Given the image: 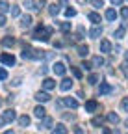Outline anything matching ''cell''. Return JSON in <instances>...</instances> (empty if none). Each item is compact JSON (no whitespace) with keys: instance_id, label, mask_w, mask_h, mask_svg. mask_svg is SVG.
<instances>
[{"instance_id":"obj_1","label":"cell","mask_w":128,"mask_h":134,"mask_svg":"<svg viewBox=\"0 0 128 134\" xmlns=\"http://www.w3.org/2000/svg\"><path fill=\"white\" fill-rule=\"evenodd\" d=\"M50 36H52V28H48V26H39L34 34V37L39 39V41H48Z\"/></svg>"},{"instance_id":"obj_2","label":"cell","mask_w":128,"mask_h":134,"mask_svg":"<svg viewBox=\"0 0 128 134\" xmlns=\"http://www.w3.org/2000/svg\"><path fill=\"white\" fill-rule=\"evenodd\" d=\"M52 69H54V73H56V75L63 76V75H65V71H67V67H65V63H61V62H56Z\"/></svg>"},{"instance_id":"obj_3","label":"cell","mask_w":128,"mask_h":134,"mask_svg":"<svg viewBox=\"0 0 128 134\" xmlns=\"http://www.w3.org/2000/svg\"><path fill=\"white\" fill-rule=\"evenodd\" d=\"M0 62L11 67V65H15V56L13 54H0Z\"/></svg>"},{"instance_id":"obj_4","label":"cell","mask_w":128,"mask_h":134,"mask_svg":"<svg viewBox=\"0 0 128 134\" xmlns=\"http://www.w3.org/2000/svg\"><path fill=\"white\" fill-rule=\"evenodd\" d=\"M46 56V50H39V48H32V58L30 60H43Z\"/></svg>"},{"instance_id":"obj_5","label":"cell","mask_w":128,"mask_h":134,"mask_svg":"<svg viewBox=\"0 0 128 134\" xmlns=\"http://www.w3.org/2000/svg\"><path fill=\"white\" fill-rule=\"evenodd\" d=\"M13 119H17V112H15L13 108L6 110V112H4V121H6V123H9V121H13Z\"/></svg>"},{"instance_id":"obj_6","label":"cell","mask_w":128,"mask_h":134,"mask_svg":"<svg viewBox=\"0 0 128 134\" xmlns=\"http://www.w3.org/2000/svg\"><path fill=\"white\" fill-rule=\"evenodd\" d=\"M71 88H72V80H71V78H63L61 84H59V90H61V91H69Z\"/></svg>"},{"instance_id":"obj_7","label":"cell","mask_w":128,"mask_h":134,"mask_svg":"<svg viewBox=\"0 0 128 134\" xmlns=\"http://www.w3.org/2000/svg\"><path fill=\"white\" fill-rule=\"evenodd\" d=\"M32 15H24V17H21V28H30L32 26Z\"/></svg>"},{"instance_id":"obj_8","label":"cell","mask_w":128,"mask_h":134,"mask_svg":"<svg viewBox=\"0 0 128 134\" xmlns=\"http://www.w3.org/2000/svg\"><path fill=\"white\" fill-rule=\"evenodd\" d=\"M35 99L39 100V103H46V100H50V95L46 91H37L35 93Z\"/></svg>"},{"instance_id":"obj_9","label":"cell","mask_w":128,"mask_h":134,"mask_svg":"<svg viewBox=\"0 0 128 134\" xmlns=\"http://www.w3.org/2000/svg\"><path fill=\"white\" fill-rule=\"evenodd\" d=\"M52 134H67V127L63 123H58L54 129H52Z\"/></svg>"},{"instance_id":"obj_10","label":"cell","mask_w":128,"mask_h":134,"mask_svg":"<svg viewBox=\"0 0 128 134\" xmlns=\"http://www.w3.org/2000/svg\"><path fill=\"white\" fill-rule=\"evenodd\" d=\"M34 115H35V117H39V119H43V117H46V110H45L43 106H35Z\"/></svg>"},{"instance_id":"obj_11","label":"cell","mask_w":128,"mask_h":134,"mask_svg":"<svg viewBox=\"0 0 128 134\" xmlns=\"http://www.w3.org/2000/svg\"><path fill=\"white\" fill-rule=\"evenodd\" d=\"M43 88H45V90H54V88H56V82H54L52 78H45V80H43Z\"/></svg>"},{"instance_id":"obj_12","label":"cell","mask_w":128,"mask_h":134,"mask_svg":"<svg viewBox=\"0 0 128 134\" xmlns=\"http://www.w3.org/2000/svg\"><path fill=\"white\" fill-rule=\"evenodd\" d=\"M52 117H43V123H39V129H50L52 127Z\"/></svg>"},{"instance_id":"obj_13","label":"cell","mask_w":128,"mask_h":134,"mask_svg":"<svg viewBox=\"0 0 128 134\" xmlns=\"http://www.w3.org/2000/svg\"><path fill=\"white\" fill-rule=\"evenodd\" d=\"M97 108H99V103H97V100H87V103H86V110H87V112H95Z\"/></svg>"},{"instance_id":"obj_14","label":"cell","mask_w":128,"mask_h":134,"mask_svg":"<svg viewBox=\"0 0 128 134\" xmlns=\"http://www.w3.org/2000/svg\"><path fill=\"white\" fill-rule=\"evenodd\" d=\"M100 34H102V26H93V28L89 30V36H91V37H99Z\"/></svg>"},{"instance_id":"obj_15","label":"cell","mask_w":128,"mask_h":134,"mask_svg":"<svg viewBox=\"0 0 128 134\" xmlns=\"http://www.w3.org/2000/svg\"><path fill=\"white\" fill-rule=\"evenodd\" d=\"M99 91L102 93V95H106V93H109L111 91V86L108 82H100V88H99Z\"/></svg>"},{"instance_id":"obj_16","label":"cell","mask_w":128,"mask_h":134,"mask_svg":"<svg viewBox=\"0 0 128 134\" xmlns=\"http://www.w3.org/2000/svg\"><path fill=\"white\" fill-rule=\"evenodd\" d=\"M61 103H63V104H67L69 108H76V106H78V103H76V99H71V97H67V99H63Z\"/></svg>"},{"instance_id":"obj_17","label":"cell","mask_w":128,"mask_h":134,"mask_svg":"<svg viewBox=\"0 0 128 134\" xmlns=\"http://www.w3.org/2000/svg\"><path fill=\"white\" fill-rule=\"evenodd\" d=\"M24 8H26V9H30V11L39 9V8H37V4L34 2V0H24Z\"/></svg>"},{"instance_id":"obj_18","label":"cell","mask_w":128,"mask_h":134,"mask_svg":"<svg viewBox=\"0 0 128 134\" xmlns=\"http://www.w3.org/2000/svg\"><path fill=\"white\" fill-rule=\"evenodd\" d=\"M100 50H102V52H109V50H111V43L108 39H102L100 41Z\"/></svg>"},{"instance_id":"obj_19","label":"cell","mask_w":128,"mask_h":134,"mask_svg":"<svg viewBox=\"0 0 128 134\" xmlns=\"http://www.w3.org/2000/svg\"><path fill=\"white\" fill-rule=\"evenodd\" d=\"M76 52H78V56H87L89 47H87V45H80V47L76 48Z\"/></svg>"},{"instance_id":"obj_20","label":"cell","mask_w":128,"mask_h":134,"mask_svg":"<svg viewBox=\"0 0 128 134\" xmlns=\"http://www.w3.org/2000/svg\"><path fill=\"white\" fill-rule=\"evenodd\" d=\"M87 19H89L91 23L97 24V23H100V15H99V13H95V11H91V13L87 15Z\"/></svg>"},{"instance_id":"obj_21","label":"cell","mask_w":128,"mask_h":134,"mask_svg":"<svg viewBox=\"0 0 128 134\" xmlns=\"http://www.w3.org/2000/svg\"><path fill=\"white\" fill-rule=\"evenodd\" d=\"M108 121L113 123V125H117V123H119V115H117L115 112H109V114H108Z\"/></svg>"},{"instance_id":"obj_22","label":"cell","mask_w":128,"mask_h":134,"mask_svg":"<svg viewBox=\"0 0 128 134\" xmlns=\"http://www.w3.org/2000/svg\"><path fill=\"white\" fill-rule=\"evenodd\" d=\"M48 13H50L52 17H56V15L59 13V6H58V4H50V6H48Z\"/></svg>"},{"instance_id":"obj_23","label":"cell","mask_w":128,"mask_h":134,"mask_svg":"<svg viewBox=\"0 0 128 134\" xmlns=\"http://www.w3.org/2000/svg\"><path fill=\"white\" fill-rule=\"evenodd\" d=\"M124 30H126V23H123V26H121L119 30H115V34H113V36H115L117 39H121V37L124 36Z\"/></svg>"},{"instance_id":"obj_24","label":"cell","mask_w":128,"mask_h":134,"mask_svg":"<svg viewBox=\"0 0 128 134\" xmlns=\"http://www.w3.org/2000/svg\"><path fill=\"white\" fill-rule=\"evenodd\" d=\"M30 121H32V119H30L28 115H21V117H19V125H21V127H28Z\"/></svg>"},{"instance_id":"obj_25","label":"cell","mask_w":128,"mask_h":134,"mask_svg":"<svg viewBox=\"0 0 128 134\" xmlns=\"http://www.w3.org/2000/svg\"><path fill=\"white\" fill-rule=\"evenodd\" d=\"M106 19H108V21H115V19H117V13H115V9H111V8H109V9L106 11Z\"/></svg>"},{"instance_id":"obj_26","label":"cell","mask_w":128,"mask_h":134,"mask_svg":"<svg viewBox=\"0 0 128 134\" xmlns=\"http://www.w3.org/2000/svg\"><path fill=\"white\" fill-rule=\"evenodd\" d=\"M6 11H9V4L6 2V0H0V13H6Z\"/></svg>"},{"instance_id":"obj_27","label":"cell","mask_w":128,"mask_h":134,"mask_svg":"<svg viewBox=\"0 0 128 134\" xmlns=\"http://www.w3.org/2000/svg\"><path fill=\"white\" fill-rule=\"evenodd\" d=\"M2 45H4V47H13V45H15V39L8 36V37H4V39H2Z\"/></svg>"},{"instance_id":"obj_28","label":"cell","mask_w":128,"mask_h":134,"mask_svg":"<svg viewBox=\"0 0 128 134\" xmlns=\"http://www.w3.org/2000/svg\"><path fill=\"white\" fill-rule=\"evenodd\" d=\"M93 65H95V67L104 65V58H102V56H95V58H93Z\"/></svg>"},{"instance_id":"obj_29","label":"cell","mask_w":128,"mask_h":134,"mask_svg":"<svg viewBox=\"0 0 128 134\" xmlns=\"http://www.w3.org/2000/svg\"><path fill=\"white\" fill-rule=\"evenodd\" d=\"M22 58H24V60H30V58H32V48H30V47H24V50H22Z\"/></svg>"},{"instance_id":"obj_30","label":"cell","mask_w":128,"mask_h":134,"mask_svg":"<svg viewBox=\"0 0 128 134\" xmlns=\"http://www.w3.org/2000/svg\"><path fill=\"white\" fill-rule=\"evenodd\" d=\"M9 11H11V15H13V17H19V15H21V8H19V6H11V8H9Z\"/></svg>"},{"instance_id":"obj_31","label":"cell","mask_w":128,"mask_h":134,"mask_svg":"<svg viewBox=\"0 0 128 134\" xmlns=\"http://www.w3.org/2000/svg\"><path fill=\"white\" fill-rule=\"evenodd\" d=\"M99 80H100V76H99V75H89V78H87V82H89V84H97Z\"/></svg>"},{"instance_id":"obj_32","label":"cell","mask_w":128,"mask_h":134,"mask_svg":"<svg viewBox=\"0 0 128 134\" xmlns=\"http://www.w3.org/2000/svg\"><path fill=\"white\" fill-rule=\"evenodd\" d=\"M71 71H72V75H74V78H82V71L78 69V67H71Z\"/></svg>"},{"instance_id":"obj_33","label":"cell","mask_w":128,"mask_h":134,"mask_svg":"<svg viewBox=\"0 0 128 134\" xmlns=\"http://www.w3.org/2000/svg\"><path fill=\"white\" fill-rule=\"evenodd\" d=\"M65 15H67V17H74V15H76V9H72V8H67V9H65Z\"/></svg>"},{"instance_id":"obj_34","label":"cell","mask_w":128,"mask_h":134,"mask_svg":"<svg viewBox=\"0 0 128 134\" xmlns=\"http://www.w3.org/2000/svg\"><path fill=\"white\" fill-rule=\"evenodd\" d=\"M59 26H61V30H63V32H69V30H71V23H61Z\"/></svg>"},{"instance_id":"obj_35","label":"cell","mask_w":128,"mask_h":134,"mask_svg":"<svg viewBox=\"0 0 128 134\" xmlns=\"http://www.w3.org/2000/svg\"><path fill=\"white\" fill-rule=\"evenodd\" d=\"M95 127H99V125H102V117H93V121H91Z\"/></svg>"},{"instance_id":"obj_36","label":"cell","mask_w":128,"mask_h":134,"mask_svg":"<svg viewBox=\"0 0 128 134\" xmlns=\"http://www.w3.org/2000/svg\"><path fill=\"white\" fill-rule=\"evenodd\" d=\"M121 106H123L124 112H128V99H123V100H121Z\"/></svg>"},{"instance_id":"obj_37","label":"cell","mask_w":128,"mask_h":134,"mask_svg":"<svg viewBox=\"0 0 128 134\" xmlns=\"http://www.w3.org/2000/svg\"><path fill=\"white\" fill-rule=\"evenodd\" d=\"M93 6L95 8H104V2L102 0H93Z\"/></svg>"},{"instance_id":"obj_38","label":"cell","mask_w":128,"mask_h":134,"mask_svg":"<svg viewBox=\"0 0 128 134\" xmlns=\"http://www.w3.org/2000/svg\"><path fill=\"white\" fill-rule=\"evenodd\" d=\"M8 78V71L6 69H0V80H6Z\"/></svg>"},{"instance_id":"obj_39","label":"cell","mask_w":128,"mask_h":134,"mask_svg":"<svg viewBox=\"0 0 128 134\" xmlns=\"http://www.w3.org/2000/svg\"><path fill=\"white\" fill-rule=\"evenodd\" d=\"M121 71H123V73H124V75H126V76H128V62H126V63H123V65H121Z\"/></svg>"},{"instance_id":"obj_40","label":"cell","mask_w":128,"mask_h":134,"mask_svg":"<svg viewBox=\"0 0 128 134\" xmlns=\"http://www.w3.org/2000/svg\"><path fill=\"white\" fill-rule=\"evenodd\" d=\"M82 69H86V71H91V69H93V67H91V63H87V62H84V63H82Z\"/></svg>"},{"instance_id":"obj_41","label":"cell","mask_w":128,"mask_h":134,"mask_svg":"<svg viewBox=\"0 0 128 134\" xmlns=\"http://www.w3.org/2000/svg\"><path fill=\"white\" fill-rule=\"evenodd\" d=\"M121 15H123V19H128V8H123L121 9Z\"/></svg>"},{"instance_id":"obj_42","label":"cell","mask_w":128,"mask_h":134,"mask_svg":"<svg viewBox=\"0 0 128 134\" xmlns=\"http://www.w3.org/2000/svg\"><path fill=\"white\" fill-rule=\"evenodd\" d=\"M4 24H6V17L0 13V26H4Z\"/></svg>"},{"instance_id":"obj_43","label":"cell","mask_w":128,"mask_h":134,"mask_svg":"<svg viewBox=\"0 0 128 134\" xmlns=\"http://www.w3.org/2000/svg\"><path fill=\"white\" fill-rule=\"evenodd\" d=\"M111 4H113V6H121L123 0H111Z\"/></svg>"},{"instance_id":"obj_44","label":"cell","mask_w":128,"mask_h":134,"mask_svg":"<svg viewBox=\"0 0 128 134\" xmlns=\"http://www.w3.org/2000/svg\"><path fill=\"white\" fill-rule=\"evenodd\" d=\"M102 134H111V130H109V129H104V130H102Z\"/></svg>"},{"instance_id":"obj_45","label":"cell","mask_w":128,"mask_h":134,"mask_svg":"<svg viewBox=\"0 0 128 134\" xmlns=\"http://www.w3.org/2000/svg\"><path fill=\"white\" fill-rule=\"evenodd\" d=\"M89 0H78V4H87Z\"/></svg>"},{"instance_id":"obj_46","label":"cell","mask_w":128,"mask_h":134,"mask_svg":"<svg viewBox=\"0 0 128 134\" xmlns=\"http://www.w3.org/2000/svg\"><path fill=\"white\" fill-rule=\"evenodd\" d=\"M4 123H6V121H4V117H0V127H2Z\"/></svg>"},{"instance_id":"obj_47","label":"cell","mask_w":128,"mask_h":134,"mask_svg":"<svg viewBox=\"0 0 128 134\" xmlns=\"http://www.w3.org/2000/svg\"><path fill=\"white\" fill-rule=\"evenodd\" d=\"M124 58H126V62H128V52H126V54H124Z\"/></svg>"},{"instance_id":"obj_48","label":"cell","mask_w":128,"mask_h":134,"mask_svg":"<svg viewBox=\"0 0 128 134\" xmlns=\"http://www.w3.org/2000/svg\"><path fill=\"white\" fill-rule=\"evenodd\" d=\"M4 134H13V132H11V130H8V132H4Z\"/></svg>"}]
</instances>
